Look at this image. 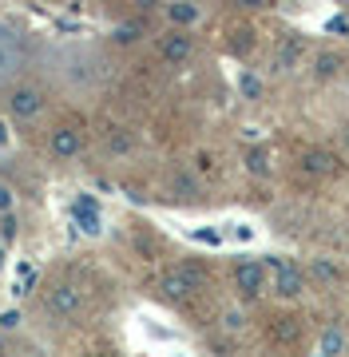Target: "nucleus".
<instances>
[{"instance_id":"nucleus-4","label":"nucleus","mask_w":349,"mask_h":357,"mask_svg":"<svg viewBox=\"0 0 349 357\" xmlns=\"http://www.w3.org/2000/svg\"><path fill=\"white\" fill-rule=\"evenodd\" d=\"M44 310H48L52 318H72V314L79 310V290L72 286V282L52 286V290L44 294Z\"/></svg>"},{"instance_id":"nucleus-9","label":"nucleus","mask_w":349,"mask_h":357,"mask_svg":"<svg viewBox=\"0 0 349 357\" xmlns=\"http://www.w3.org/2000/svg\"><path fill=\"white\" fill-rule=\"evenodd\" d=\"M159 290H163V298H171V302H183V298L194 294V286H191V278L175 266V270H167V274L159 278Z\"/></svg>"},{"instance_id":"nucleus-22","label":"nucleus","mask_w":349,"mask_h":357,"mask_svg":"<svg viewBox=\"0 0 349 357\" xmlns=\"http://www.w3.org/2000/svg\"><path fill=\"white\" fill-rule=\"evenodd\" d=\"M20 326V310H4L0 314V330H16Z\"/></svg>"},{"instance_id":"nucleus-5","label":"nucleus","mask_w":349,"mask_h":357,"mask_svg":"<svg viewBox=\"0 0 349 357\" xmlns=\"http://www.w3.org/2000/svg\"><path fill=\"white\" fill-rule=\"evenodd\" d=\"M72 218H76V227L95 238V234H104V218H100V203L91 199V195H79L76 203H72Z\"/></svg>"},{"instance_id":"nucleus-2","label":"nucleus","mask_w":349,"mask_h":357,"mask_svg":"<svg viewBox=\"0 0 349 357\" xmlns=\"http://www.w3.org/2000/svg\"><path fill=\"white\" fill-rule=\"evenodd\" d=\"M44 91L32 88V84H24V88H13V96H8V112H13V119H20V123H32V119H40L44 115Z\"/></svg>"},{"instance_id":"nucleus-20","label":"nucleus","mask_w":349,"mask_h":357,"mask_svg":"<svg viewBox=\"0 0 349 357\" xmlns=\"http://www.w3.org/2000/svg\"><path fill=\"white\" fill-rule=\"evenodd\" d=\"M183 274H187V278H191V286L194 290H203V286H207V274H203V266H194V262H183Z\"/></svg>"},{"instance_id":"nucleus-16","label":"nucleus","mask_w":349,"mask_h":357,"mask_svg":"<svg viewBox=\"0 0 349 357\" xmlns=\"http://www.w3.org/2000/svg\"><path fill=\"white\" fill-rule=\"evenodd\" d=\"M313 278H322V282H337L341 274H337V266L329 262V258H318V262H313Z\"/></svg>"},{"instance_id":"nucleus-24","label":"nucleus","mask_w":349,"mask_h":357,"mask_svg":"<svg viewBox=\"0 0 349 357\" xmlns=\"http://www.w3.org/2000/svg\"><path fill=\"white\" fill-rule=\"evenodd\" d=\"M194 238H199V243H210V246H219V243H222L215 230H194Z\"/></svg>"},{"instance_id":"nucleus-31","label":"nucleus","mask_w":349,"mask_h":357,"mask_svg":"<svg viewBox=\"0 0 349 357\" xmlns=\"http://www.w3.org/2000/svg\"><path fill=\"white\" fill-rule=\"evenodd\" d=\"M346 147H349V128H346Z\"/></svg>"},{"instance_id":"nucleus-10","label":"nucleus","mask_w":349,"mask_h":357,"mask_svg":"<svg viewBox=\"0 0 349 357\" xmlns=\"http://www.w3.org/2000/svg\"><path fill=\"white\" fill-rule=\"evenodd\" d=\"M167 16H171V24H175V28H191V24H199L203 8H199L194 0H171V4H167Z\"/></svg>"},{"instance_id":"nucleus-29","label":"nucleus","mask_w":349,"mask_h":357,"mask_svg":"<svg viewBox=\"0 0 349 357\" xmlns=\"http://www.w3.org/2000/svg\"><path fill=\"white\" fill-rule=\"evenodd\" d=\"M13 143V135H8V128H4V119H0V147H8Z\"/></svg>"},{"instance_id":"nucleus-12","label":"nucleus","mask_w":349,"mask_h":357,"mask_svg":"<svg viewBox=\"0 0 349 357\" xmlns=\"http://www.w3.org/2000/svg\"><path fill=\"white\" fill-rule=\"evenodd\" d=\"M341 64H346V56H341V52H322L313 72H318V79H329V76H337V72H341Z\"/></svg>"},{"instance_id":"nucleus-8","label":"nucleus","mask_w":349,"mask_h":357,"mask_svg":"<svg viewBox=\"0 0 349 357\" xmlns=\"http://www.w3.org/2000/svg\"><path fill=\"white\" fill-rule=\"evenodd\" d=\"M20 68H24V52H20V44H16L13 36L0 32V79L20 76Z\"/></svg>"},{"instance_id":"nucleus-17","label":"nucleus","mask_w":349,"mask_h":357,"mask_svg":"<svg viewBox=\"0 0 349 357\" xmlns=\"http://www.w3.org/2000/svg\"><path fill=\"white\" fill-rule=\"evenodd\" d=\"M107 151H111V155H127V151H131V135H127V131H111Z\"/></svg>"},{"instance_id":"nucleus-11","label":"nucleus","mask_w":349,"mask_h":357,"mask_svg":"<svg viewBox=\"0 0 349 357\" xmlns=\"http://www.w3.org/2000/svg\"><path fill=\"white\" fill-rule=\"evenodd\" d=\"M302 171H306V175H334L337 159L329 151H306L302 155Z\"/></svg>"},{"instance_id":"nucleus-15","label":"nucleus","mask_w":349,"mask_h":357,"mask_svg":"<svg viewBox=\"0 0 349 357\" xmlns=\"http://www.w3.org/2000/svg\"><path fill=\"white\" fill-rule=\"evenodd\" d=\"M246 171H250V175H266V171H270V159H266V151H246Z\"/></svg>"},{"instance_id":"nucleus-28","label":"nucleus","mask_w":349,"mask_h":357,"mask_svg":"<svg viewBox=\"0 0 349 357\" xmlns=\"http://www.w3.org/2000/svg\"><path fill=\"white\" fill-rule=\"evenodd\" d=\"M231 4H238V8H266L270 0H231Z\"/></svg>"},{"instance_id":"nucleus-6","label":"nucleus","mask_w":349,"mask_h":357,"mask_svg":"<svg viewBox=\"0 0 349 357\" xmlns=\"http://www.w3.org/2000/svg\"><path fill=\"white\" fill-rule=\"evenodd\" d=\"M191 52H194V40L187 36V32H171V36H163L159 40V56H163V60H167V64H187V60H191Z\"/></svg>"},{"instance_id":"nucleus-7","label":"nucleus","mask_w":349,"mask_h":357,"mask_svg":"<svg viewBox=\"0 0 349 357\" xmlns=\"http://www.w3.org/2000/svg\"><path fill=\"white\" fill-rule=\"evenodd\" d=\"M48 147H52L56 159H76L79 147H84V135H79L76 128H68V123H64V128H56V131H52Z\"/></svg>"},{"instance_id":"nucleus-23","label":"nucleus","mask_w":349,"mask_h":357,"mask_svg":"<svg viewBox=\"0 0 349 357\" xmlns=\"http://www.w3.org/2000/svg\"><path fill=\"white\" fill-rule=\"evenodd\" d=\"M325 28H329V32H337V36H346V32H349V20H346V16H334Z\"/></svg>"},{"instance_id":"nucleus-13","label":"nucleus","mask_w":349,"mask_h":357,"mask_svg":"<svg viewBox=\"0 0 349 357\" xmlns=\"http://www.w3.org/2000/svg\"><path fill=\"white\" fill-rule=\"evenodd\" d=\"M318 349H322V354H346V333L337 330V326H329V330L322 333V342H318Z\"/></svg>"},{"instance_id":"nucleus-19","label":"nucleus","mask_w":349,"mask_h":357,"mask_svg":"<svg viewBox=\"0 0 349 357\" xmlns=\"http://www.w3.org/2000/svg\"><path fill=\"white\" fill-rule=\"evenodd\" d=\"M238 88H242V96H246V100H258V96H262V84H258V76H250V72H246V76L238 79Z\"/></svg>"},{"instance_id":"nucleus-30","label":"nucleus","mask_w":349,"mask_h":357,"mask_svg":"<svg viewBox=\"0 0 349 357\" xmlns=\"http://www.w3.org/2000/svg\"><path fill=\"white\" fill-rule=\"evenodd\" d=\"M0 270H4V246H0Z\"/></svg>"},{"instance_id":"nucleus-27","label":"nucleus","mask_w":349,"mask_h":357,"mask_svg":"<svg viewBox=\"0 0 349 357\" xmlns=\"http://www.w3.org/2000/svg\"><path fill=\"white\" fill-rule=\"evenodd\" d=\"M159 4H163V0H135V8H139V13H155Z\"/></svg>"},{"instance_id":"nucleus-26","label":"nucleus","mask_w":349,"mask_h":357,"mask_svg":"<svg viewBox=\"0 0 349 357\" xmlns=\"http://www.w3.org/2000/svg\"><path fill=\"white\" fill-rule=\"evenodd\" d=\"M226 326H231V330H242L246 321H242V314H238V310H231V314H226Z\"/></svg>"},{"instance_id":"nucleus-14","label":"nucleus","mask_w":349,"mask_h":357,"mask_svg":"<svg viewBox=\"0 0 349 357\" xmlns=\"http://www.w3.org/2000/svg\"><path fill=\"white\" fill-rule=\"evenodd\" d=\"M143 36V20H123L116 24V44H135Z\"/></svg>"},{"instance_id":"nucleus-25","label":"nucleus","mask_w":349,"mask_h":357,"mask_svg":"<svg viewBox=\"0 0 349 357\" xmlns=\"http://www.w3.org/2000/svg\"><path fill=\"white\" fill-rule=\"evenodd\" d=\"M4 211H13V191H8V187H0V215H4Z\"/></svg>"},{"instance_id":"nucleus-1","label":"nucleus","mask_w":349,"mask_h":357,"mask_svg":"<svg viewBox=\"0 0 349 357\" xmlns=\"http://www.w3.org/2000/svg\"><path fill=\"white\" fill-rule=\"evenodd\" d=\"M266 270H274V294H278V298H297V294L306 290V274H302L294 262H286V258H266Z\"/></svg>"},{"instance_id":"nucleus-21","label":"nucleus","mask_w":349,"mask_h":357,"mask_svg":"<svg viewBox=\"0 0 349 357\" xmlns=\"http://www.w3.org/2000/svg\"><path fill=\"white\" fill-rule=\"evenodd\" d=\"M0 238H4V243H13V238H16V218H13V211H4V215H0Z\"/></svg>"},{"instance_id":"nucleus-3","label":"nucleus","mask_w":349,"mask_h":357,"mask_svg":"<svg viewBox=\"0 0 349 357\" xmlns=\"http://www.w3.org/2000/svg\"><path fill=\"white\" fill-rule=\"evenodd\" d=\"M234 286H238L242 298H258L266 290V262L262 258H242L234 266Z\"/></svg>"},{"instance_id":"nucleus-18","label":"nucleus","mask_w":349,"mask_h":357,"mask_svg":"<svg viewBox=\"0 0 349 357\" xmlns=\"http://www.w3.org/2000/svg\"><path fill=\"white\" fill-rule=\"evenodd\" d=\"M175 195H179V199H194V195H199V183H194L191 175H175Z\"/></svg>"}]
</instances>
